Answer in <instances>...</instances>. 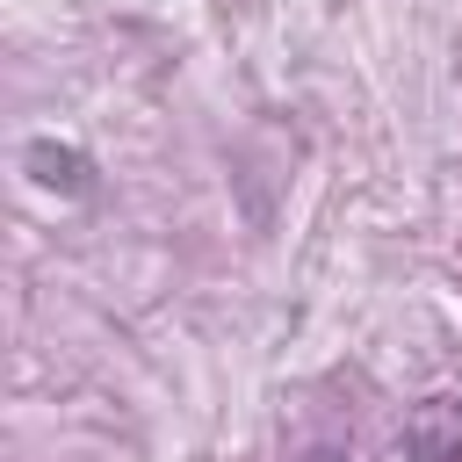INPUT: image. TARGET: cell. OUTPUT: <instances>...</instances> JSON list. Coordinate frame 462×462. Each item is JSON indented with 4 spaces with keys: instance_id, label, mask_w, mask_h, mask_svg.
<instances>
[{
    "instance_id": "1",
    "label": "cell",
    "mask_w": 462,
    "mask_h": 462,
    "mask_svg": "<svg viewBox=\"0 0 462 462\" xmlns=\"http://www.w3.org/2000/svg\"><path fill=\"white\" fill-rule=\"evenodd\" d=\"M404 462H462V390H440V397L411 404Z\"/></svg>"
},
{
    "instance_id": "2",
    "label": "cell",
    "mask_w": 462,
    "mask_h": 462,
    "mask_svg": "<svg viewBox=\"0 0 462 462\" xmlns=\"http://www.w3.org/2000/svg\"><path fill=\"white\" fill-rule=\"evenodd\" d=\"M29 173H36V188H58V195H87V188H94L87 152L51 144V137H36V144H29Z\"/></svg>"
},
{
    "instance_id": "3",
    "label": "cell",
    "mask_w": 462,
    "mask_h": 462,
    "mask_svg": "<svg viewBox=\"0 0 462 462\" xmlns=\"http://www.w3.org/2000/svg\"><path fill=\"white\" fill-rule=\"evenodd\" d=\"M310 462H339V455H332V448H318V455H310Z\"/></svg>"
}]
</instances>
